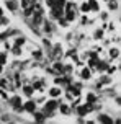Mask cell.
<instances>
[{
    "mask_svg": "<svg viewBox=\"0 0 121 124\" xmlns=\"http://www.w3.org/2000/svg\"><path fill=\"white\" fill-rule=\"evenodd\" d=\"M90 77H92V69L87 65V67H83L82 70H80V78H82V80H89Z\"/></svg>",
    "mask_w": 121,
    "mask_h": 124,
    "instance_id": "52a82bcc",
    "label": "cell"
},
{
    "mask_svg": "<svg viewBox=\"0 0 121 124\" xmlns=\"http://www.w3.org/2000/svg\"><path fill=\"white\" fill-rule=\"evenodd\" d=\"M59 108V103L56 101V98H51L44 103V114H51Z\"/></svg>",
    "mask_w": 121,
    "mask_h": 124,
    "instance_id": "7a4b0ae2",
    "label": "cell"
},
{
    "mask_svg": "<svg viewBox=\"0 0 121 124\" xmlns=\"http://www.w3.org/2000/svg\"><path fill=\"white\" fill-rule=\"evenodd\" d=\"M23 111H26V113H34L36 111V101H34V100H28V101H25V103H23Z\"/></svg>",
    "mask_w": 121,
    "mask_h": 124,
    "instance_id": "3957f363",
    "label": "cell"
},
{
    "mask_svg": "<svg viewBox=\"0 0 121 124\" xmlns=\"http://www.w3.org/2000/svg\"><path fill=\"white\" fill-rule=\"evenodd\" d=\"M21 93L25 96H28V98H31L33 95H34V88H33V85H23L21 87Z\"/></svg>",
    "mask_w": 121,
    "mask_h": 124,
    "instance_id": "8992f818",
    "label": "cell"
},
{
    "mask_svg": "<svg viewBox=\"0 0 121 124\" xmlns=\"http://www.w3.org/2000/svg\"><path fill=\"white\" fill-rule=\"evenodd\" d=\"M89 113H92V105H89V103H85V105H82V106L77 108V114H79L80 118L87 116Z\"/></svg>",
    "mask_w": 121,
    "mask_h": 124,
    "instance_id": "277c9868",
    "label": "cell"
},
{
    "mask_svg": "<svg viewBox=\"0 0 121 124\" xmlns=\"http://www.w3.org/2000/svg\"><path fill=\"white\" fill-rule=\"evenodd\" d=\"M80 10H82L83 13H89V12H92V10H90V5L87 3V2H83L82 5H80Z\"/></svg>",
    "mask_w": 121,
    "mask_h": 124,
    "instance_id": "e0dca14e",
    "label": "cell"
},
{
    "mask_svg": "<svg viewBox=\"0 0 121 124\" xmlns=\"http://www.w3.org/2000/svg\"><path fill=\"white\" fill-rule=\"evenodd\" d=\"M2 15H3V8L0 7V16H2Z\"/></svg>",
    "mask_w": 121,
    "mask_h": 124,
    "instance_id": "603a6c76",
    "label": "cell"
},
{
    "mask_svg": "<svg viewBox=\"0 0 121 124\" xmlns=\"http://www.w3.org/2000/svg\"><path fill=\"white\" fill-rule=\"evenodd\" d=\"M48 95H49L51 98H59V96H62V90H61V87L54 85V87H51L48 90Z\"/></svg>",
    "mask_w": 121,
    "mask_h": 124,
    "instance_id": "5b68a950",
    "label": "cell"
},
{
    "mask_svg": "<svg viewBox=\"0 0 121 124\" xmlns=\"http://www.w3.org/2000/svg\"><path fill=\"white\" fill-rule=\"evenodd\" d=\"M25 43H26L25 38H16V39H15V46H18V47H21Z\"/></svg>",
    "mask_w": 121,
    "mask_h": 124,
    "instance_id": "ac0fdd59",
    "label": "cell"
},
{
    "mask_svg": "<svg viewBox=\"0 0 121 124\" xmlns=\"http://www.w3.org/2000/svg\"><path fill=\"white\" fill-rule=\"evenodd\" d=\"M95 38H97V39H98V38H103V30H97Z\"/></svg>",
    "mask_w": 121,
    "mask_h": 124,
    "instance_id": "7402d4cb",
    "label": "cell"
},
{
    "mask_svg": "<svg viewBox=\"0 0 121 124\" xmlns=\"http://www.w3.org/2000/svg\"><path fill=\"white\" fill-rule=\"evenodd\" d=\"M61 113L65 114V116H69V114H70V108L67 105H61Z\"/></svg>",
    "mask_w": 121,
    "mask_h": 124,
    "instance_id": "2e32d148",
    "label": "cell"
},
{
    "mask_svg": "<svg viewBox=\"0 0 121 124\" xmlns=\"http://www.w3.org/2000/svg\"><path fill=\"white\" fill-rule=\"evenodd\" d=\"M118 56H120V49H110V57L111 59H118Z\"/></svg>",
    "mask_w": 121,
    "mask_h": 124,
    "instance_id": "9a60e30c",
    "label": "cell"
},
{
    "mask_svg": "<svg viewBox=\"0 0 121 124\" xmlns=\"http://www.w3.org/2000/svg\"><path fill=\"white\" fill-rule=\"evenodd\" d=\"M85 101H87V103H89V105H93V103H95L97 101V96H95V93H87V96H85Z\"/></svg>",
    "mask_w": 121,
    "mask_h": 124,
    "instance_id": "8fae6325",
    "label": "cell"
},
{
    "mask_svg": "<svg viewBox=\"0 0 121 124\" xmlns=\"http://www.w3.org/2000/svg\"><path fill=\"white\" fill-rule=\"evenodd\" d=\"M87 3L90 5V10H93V12H98L100 10V5H98L97 0H87Z\"/></svg>",
    "mask_w": 121,
    "mask_h": 124,
    "instance_id": "30bf717a",
    "label": "cell"
},
{
    "mask_svg": "<svg viewBox=\"0 0 121 124\" xmlns=\"http://www.w3.org/2000/svg\"><path fill=\"white\" fill-rule=\"evenodd\" d=\"M65 83H67V80L62 78V77H61V78H54V85H57V87H62V85H65Z\"/></svg>",
    "mask_w": 121,
    "mask_h": 124,
    "instance_id": "4fadbf2b",
    "label": "cell"
},
{
    "mask_svg": "<svg viewBox=\"0 0 121 124\" xmlns=\"http://www.w3.org/2000/svg\"><path fill=\"white\" fill-rule=\"evenodd\" d=\"M7 62H8V57H7V54H5V52H0V64H2V65H5Z\"/></svg>",
    "mask_w": 121,
    "mask_h": 124,
    "instance_id": "d6986e66",
    "label": "cell"
},
{
    "mask_svg": "<svg viewBox=\"0 0 121 124\" xmlns=\"http://www.w3.org/2000/svg\"><path fill=\"white\" fill-rule=\"evenodd\" d=\"M108 2H110V5H108L110 10H118V2H113V0H108Z\"/></svg>",
    "mask_w": 121,
    "mask_h": 124,
    "instance_id": "ffe728a7",
    "label": "cell"
},
{
    "mask_svg": "<svg viewBox=\"0 0 121 124\" xmlns=\"http://www.w3.org/2000/svg\"><path fill=\"white\" fill-rule=\"evenodd\" d=\"M5 7L10 10V12H16V10H18V3H16V0H5Z\"/></svg>",
    "mask_w": 121,
    "mask_h": 124,
    "instance_id": "ba28073f",
    "label": "cell"
},
{
    "mask_svg": "<svg viewBox=\"0 0 121 124\" xmlns=\"http://www.w3.org/2000/svg\"><path fill=\"white\" fill-rule=\"evenodd\" d=\"M98 121H102V123H113V119L110 118V116H105V114H100Z\"/></svg>",
    "mask_w": 121,
    "mask_h": 124,
    "instance_id": "5bb4252c",
    "label": "cell"
},
{
    "mask_svg": "<svg viewBox=\"0 0 121 124\" xmlns=\"http://www.w3.org/2000/svg\"><path fill=\"white\" fill-rule=\"evenodd\" d=\"M2 70H3V65H2V64H0V74H2Z\"/></svg>",
    "mask_w": 121,
    "mask_h": 124,
    "instance_id": "cb8c5ba5",
    "label": "cell"
},
{
    "mask_svg": "<svg viewBox=\"0 0 121 124\" xmlns=\"http://www.w3.org/2000/svg\"><path fill=\"white\" fill-rule=\"evenodd\" d=\"M106 67H108V64H106V62H103V61L97 62V70H98V72H105Z\"/></svg>",
    "mask_w": 121,
    "mask_h": 124,
    "instance_id": "7c38bea8",
    "label": "cell"
},
{
    "mask_svg": "<svg viewBox=\"0 0 121 124\" xmlns=\"http://www.w3.org/2000/svg\"><path fill=\"white\" fill-rule=\"evenodd\" d=\"M0 26H2V25H0Z\"/></svg>",
    "mask_w": 121,
    "mask_h": 124,
    "instance_id": "d4e9b609",
    "label": "cell"
},
{
    "mask_svg": "<svg viewBox=\"0 0 121 124\" xmlns=\"http://www.w3.org/2000/svg\"><path fill=\"white\" fill-rule=\"evenodd\" d=\"M33 116H34V121H36V123H44V119H46V114H44V113L34 111V113H33Z\"/></svg>",
    "mask_w": 121,
    "mask_h": 124,
    "instance_id": "9c48e42d",
    "label": "cell"
},
{
    "mask_svg": "<svg viewBox=\"0 0 121 124\" xmlns=\"http://www.w3.org/2000/svg\"><path fill=\"white\" fill-rule=\"evenodd\" d=\"M8 103L12 105V108L16 113H23V101H21V96H20V95H13V96H10Z\"/></svg>",
    "mask_w": 121,
    "mask_h": 124,
    "instance_id": "6da1fadb",
    "label": "cell"
},
{
    "mask_svg": "<svg viewBox=\"0 0 121 124\" xmlns=\"http://www.w3.org/2000/svg\"><path fill=\"white\" fill-rule=\"evenodd\" d=\"M41 56H43L41 51H33V57H34V59H41Z\"/></svg>",
    "mask_w": 121,
    "mask_h": 124,
    "instance_id": "44dd1931",
    "label": "cell"
}]
</instances>
